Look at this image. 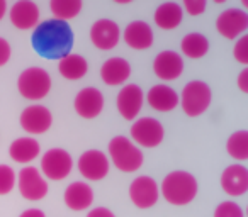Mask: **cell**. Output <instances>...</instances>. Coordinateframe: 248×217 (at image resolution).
<instances>
[{"label": "cell", "instance_id": "30", "mask_svg": "<svg viewBox=\"0 0 248 217\" xmlns=\"http://www.w3.org/2000/svg\"><path fill=\"white\" fill-rule=\"evenodd\" d=\"M214 217H245L243 209H241L238 203L226 200V202H221L219 205L214 210Z\"/></svg>", "mask_w": 248, "mask_h": 217}, {"label": "cell", "instance_id": "21", "mask_svg": "<svg viewBox=\"0 0 248 217\" xmlns=\"http://www.w3.org/2000/svg\"><path fill=\"white\" fill-rule=\"evenodd\" d=\"M153 31L146 22L133 21L124 29V41L133 49H148L153 44Z\"/></svg>", "mask_w": 248, "mask_h": 217}, {"label": "cell", "instance_id": "9", "mask_svg": "<svg viewBox=\"0 0 248 217\" xmlns=\"http://www.w3.org/2000/svg\"><path fill=\"white\" fill-rule=\"evenodd\" d=\"M160 187L152 176H138L129 185V199L138 209H150L158 202Z\"/></svg>", "mask_w": 248, "mask_h": 217}, {"label": "cell", "instance_id": "12", "mask_svg": "<svg viewBox=\"0 0 248 217\" xmlns=\"http://www.w3.org/2000/svg\"><path fill=\"white\" fill-rule=\"evenodd\" d=\"M78 172L92 182H99L109 173V158L99 149H89L78 159Z\"/></svg>", "mask_w": 248, "mask_h": 217}, {"label": "cell", "instance_id": "28", "mask_svg": "<svg viewBox=\"0 0 248 217\" xmlns=\"http://www.w3.org/2000/svg\"><path fill=\"white\" fill-rule=\"evenodd\" d=\"M228 155L238 161H245L248 158V132L236 131L228 138L226 143Z\"/></svg>", "mask_w": 248, "mask_h": 217}, {"label": "cell", "instance_id": "11", "mask_svg": "<svg viewBox=\"0 0 248 217\" xmlns=\"http://www.w3.org/2000/svg\"><path fill=\"white\" fill-rule=\"evenodd\" d=\"M143 102H145V95L143 90L135 83L124 85L117 93V111L126 121H133L138 117L140 111L143 109Z\"/></svg>", "mask_w": 248, "mask_h": 217}, {"label": "cell", "instance_id": "16", "mask_svg": "<svg viewBox=\"0 0 248 217\" xmlns=\"http://www.w3.org/2000/svg\"><path fill=\"white\" fill-rule=\"evenodd\" d=\"M9 17L14 28L21 31H29L39 24V9L31 0H19L11 7Z\"/></svg>", "mask_w": 248, "mask_h": 217}, {"label": "cell", "instance_id": "1", "mask_svg": "<svg viewBox=\"0 0 248 217\" xmlns=\"http://www.w3.org/2000/svg\"><path fill=\"white\" fill-rule=\"evenodd\" d=\"M32 48L38 55L48 59H62L63 56L70 55L73 48V31L68 22L49 21L39 22L32 29Z\"/></svg>", "mask_w": 248, "mask_h": 217}, {"label": "cell", "instance_id": "20", "mask_svg": "<svg viewBox=\"0 0 248 217\" xmlns=\"http://www.w3.org/2000/svg\"><path fill=\"white\" fill-rule=\"evenodd\" d=\"M131 75V65L124 58H109L100 68V78L106 85H123Z\"/></svg>", "mask_w": 248, "mask_h": 217}, {"label": "cell", "instance_id": "24", "mask_svg": "<svg viewBox=\"0 0 248 217\" xmlns=\"http://www.w3.org/2000/svg\"><path fill=\"white\" fill-rule=\"evenodd\" d=\"M58 72L66 80H80L89 72V63L80 55H66L58 61Z\"/></svg>", "mask_w": 248, "mask_h": 217}, {"label": "cell", "instance_id": "19", "mask_svg": "<svg viewBox=\"0 0 248 217\" xmlns=\"http://www.w3.org/2000/svg\"><path fill=\"white\" fill-rule=\"evenodd\" d=\"M63 199H65V203L68 209L80 212V210H85L92 205L93 192L85 182H73L66 187Z\"/></svg>", "mask_w": 248, "mask_h": 217}, {"label": "cell", "instance_id": "4", "mask_svg": "<svg viewBox=\"0 0 248 217\" xmlns=\"http://www.w3.org/2000/svg\"><path fill=\"white\" fill-rule=\"evenodd\" d=\"M17 88L24 99L41 100L51 90V76L46 70L31 66L21 73L17 80Z\"/></svg>", "mask_w": 248, "mask_h": 217}, {"label": "cell", "instance_id": "8", "mask_svg": "<svg viewBox=\"0 0 248 217\" xmlns=\"http://www.w3.org/2000/svg\"><path fill=\"white\" fill-rule=\"evenodd\" d=\"M163 136V126L153 117H141L131 126V139L143 148H156Z\"/></svg>", "mask_w": 248, "mask_h": 217}, {"label": "cell", "instance_id": "27", "mask_svg": "<svg viewBox=\"0 0 248 217\" xmlns=\"http://www.w3.org/2000/svg\"><path fill=\"white\" fill-rule=\"evenodd\" d=\"M49 9H51V14L55 15L53 19L66 22L70 19H75L80 14L82 2L80 0H51Z\"/></svg>", "mask_w": 248, "mask_h": 217}, {"label": "cell", "instance_id": "35", "mask_svg": "<svg viewBox=\"0 0 248 217\" xmlns=\"http://www.w3.org/2000/svg\"><path fill=\"white\" fill-rule=\"evenodd\" d=\"M238 88L243 93H248V68H245L243 72L238 75Z\"/></svg>", "mask_w": 248, "mask_h": 217}, {"label": "cell", "instance_id": "7", "mask_svg": "<svg viewBox=\"0 0 248 217\" xmlns=\"http://www.w3.org/2000/svg\"><path fill=\"white\" fill-rule=\"evenodd\" d=\"M19 192L26 200H41L48 193V183H46L43 173L34 166H24L17 176Z\"/></svg>", "mask_w": 248, "mask_h": 217}, {"label": "cell", "instance_id": "6", "mask_svg": "<svg viewBox=\"0 0 248 217\" xmlns=\"http://www.w3.org/2000/svg\"><path fill=\"white\" fill-rule=\"evenodd\" d=\"M41 170L49 180H65L73 170V159L68 151L62 148H53L46 151L41 158Z\"/></svg>", "mask_w": 248, "mask_h": 217}, {"label": "cell", "instance_id": "31", "mask_svg": "<svg viewBox=\"0 0 248 217\" xmlns=\"http://www.w3.org/2000/svg\"><path fill=\"white\" fill-rule=\"evenodd\" d=\"M234 59L241 65H248V36H241L233 49Z\"/></svg>", "mask_w": 248, "mask_h": 217}, {"label": "cell", "instance_id": "23", "mask_svg": "<svg viewBox=\"0 0 248 217\" xmlns=\"http://www.w3.org/2000/svg\"><path fill=\"white\" fill-rule=\"evenodd\" d=\"M39 143L34 138H19L12 141L11 148H9V155L16 163H31L39 156Z\"/></svg>", "mask_w": 248, "mask_h": 217}, {"label": "cell", "instance_id": "36", "mask_svg": "<svg viewBox=\"0 0 248 217\" xmlns=\"http://www.w3.org/2000/svg\"><path fill=\"white\" fill-rule=\"evenodd\" d=\"M19 217H46V216H45V212L39 209H28V210H24Z\"/></svg>", "mask_w": 248, "mask_h": 217}, {"label": "cell", "instance_id": "32", "mask_svg": "<svg viewBox=\"0 0 248 217\" xmlns=\"http://www.w3.org/2000/svg\"><path fill=\"white\" fill-rule=\"evenodd\" d=\"M184 9L189 15H201L206 11V2L204 0H186L184 2Z\"/></svg>", "mask_w": 248, "mask_h": 217}, {"label": "cell", "instance_id": "5", "mask_svg": "<svg viewBox=\"0 0 248 217\" xmlns=\"http://www.w3.org/2000/svg\"><path fill=\"white\" fill-rule=\"evenodd\" d=\"M211 99H213V93H211L207 83L201 82V80H194L184 87L179 102L182 103L184 112L189 117H197L209 109Z\"/></svg>", "mask_w": 248, "mask_h": 217}, {"label": "cell", "instance_id": "26", "mask_svg": "<svg viewBox=\"0 0 248 217\" xmlns=\"http://www.w3.org/2000/svg\"><path fill=\"white\" fill-rule=\"evenodd\" d=\"M180 49H182V53L187 58L199 59L209 49V41L201 32H190V34L184 36L182 43H180Z\"/></svg>", "mask_w": 248, "mask_h": 217}, {"label": "cell", "instance_id": "10", "mask_svg": "<svg viewBox=\"0 0 248 217\" xmlns=\"http://www.w3.org/2000/svg\"><path fill=\"white\" fill-rule=\"evenodd\" d=\"M248 14L243 9H226L216 19V29L223 38L236 39L247 31Z\"/></svg>", "mask_w": 248, "mask_h": 217}, {"label": "cell", "instance_id": "13", "mask_svg": "<svg viewBox=\"0 0 248 217\" xmlns=\"http://www.w3.org/2000/svg\"><path fill=\"white\" fill-rule=\"evenodd\" d=\"M53 116L45 105H29L21 114V128L29 134H43L51 128Z\"/></svg>", "mask_w": 248, "mask_h": 217}, {"label": "cell", "instance_id": "2", "mask_svg": "<svg viewBox=\"0 0 248 217\" xmlns=\"http://www.w3.org/2000/svg\"><path fill=\"white\" fill-rule=\"evenodd\" d=\"M197 180L189 172H172L163 178L160 192L172 205H187L197 195Z\"/></svg>", "mask_w": 248, "mask_h": 217}, {"label": "cell", "instance_id": "25", "mask_svg": "<svg viewBox=\"0 0 248 217\" xmlns=\"http://www.w3.org/2000/svg\"><path fill=\"white\" fill-rule=\"evenodd\" d=\"M182 7L175 2H165V4L158 5V9L155 11V24L165 31L175 29L182 22Z\"/></svg>", "mask_w": 248, "mask_h": 217}, {"label": "cell", "instance_id": "17", "mask_svg": "<svg viewBox=\"0 0 248 217\" xmlns=\"http://www.w3.org/2000/svg\"><path fill=\"white\" fill-rule=\"evenodd\" d=\"M153 72L160 80L172 82L177 80L184 72V59L180 58L179 53L175 51H162L156 55L153 61Z\"/></svg>", "mask_w": 248, "mask_h": 217}, {"label": "cell", "instance_id": "29", "mask_svg": "<svg viewBox=\"0 0 248 217\" xmlns=\"http://www.w3.org/2000/svg\"><path fill=\"white\" fill-rule=\"evenodd\" d=\"M16 172L9 165H0V195H7L14 190Z\"/></svg>", "mask_w": 248, "mask_h": 217}, {"label": "cell", "instance_id": "33", "mask_svg": "<svg viewBox=\"0 0 248 217\" xmlns=\"http://www.w3.org/2000/svg\"><path fill=\"white\" fill-rule=\"evenodd\" d=\"M9 59H11V44L7 39L0 38V66H4Z\"/></svg>", "mask_w": 248, "mask_h": 217}, {"label": "cell", "instance_id": "18", "mask_svg": "<svg viewBox=\"0 0 248 217\" xmlns=\"http://www.w3.org/2000/svg\"><path fill=\"white\" fill-rule=\"evenodd\" d=\"M221 188L230 197H241L248 190V170L243 165H231L221 175Z\"/></svg>", "mask_w": 248, "mask_h": 217}, {"label": "cell", "instance_id": "34", "mask_svg": "<svg viewBox=\"0 0 248 217\" xmlns=\"http://www.w3.org/2000/svg\"><path fill=\"white\" fill-rule=\"evenodd\" d=\"M87 217H116V216L109 209H106V207H95V209H92L87 214Z\"/></svg>", "mask_w": 248, "mask_h": 217}, {"label": "cell", "instance_id": "14", "mask_svg": "<svg viewBox=\"0 0 248 217\" xmlns=\"http://www.w3.org/2000/svg\"><path fill=\"white\" fill-rule=\"evenodd\" d=\"M121 38L119 26L110 19H100V21L93 22L90 28V41L93 46L102 51H109V49L116 48Z\"/></svg>", "mask_w": 248, "mask_h": 217}, {"label": "cell", "instance_id": "3", "mask_svg": "<svg viewBox=\"0 0 248 217\" xmlns=\"http://www.w3.org/2000/svg\"><path fill=\"white\" fill-rule=\"evenodd\" d=\"M109 156L114 166L124 173H133L143 166V153L131 139L116 136L109 143Z\"/></svg>", "mask_w": 248, "mask_h": 217}, {"label": "cell", "instance_id": "37", "mask_svg": "<svg viewBox=\"0 0 248 217\" xmlns=\"http://www.w3.org/2000/svg\"><path fill=\"white\" fill-rule=\"evenodd\" d=\"M5 14H7V2H5V0H0V21L4 19Z\"/></svg>", "mask_w": 248, "mask_h": 217}, {"label": "cell", "instance_id": "15", "mask_svg": "<svg viewBox=\"0 0 248 217\" xmlns=\"http://www.w3.org/2000/svg\"><path fill=\"white\" fill-rule=\"evenodd\" d=\"M73 107H75L77 114H78L80 117L95 119L104 109L102 92L97 90V88H93V87H87V88L80 90L75 97Z\"/></svg>", "mask_w": 248, "mask_h": 217}, {"label": "cell", "instance_id": "22", "mask_svg": "<svg viewBox=\"0 0 248 217\" xmlns=\"http://www.w3.org/2000/svg\"><path fill=\"white\" fill-rule=\"evenodd\" d=\"M146 102L152 109L158 112H170L179 105V95L173 88L167 85H155L146 93Z\"/></svg>", "mask_w": 248, "mask_h": 217}]
</instances>
